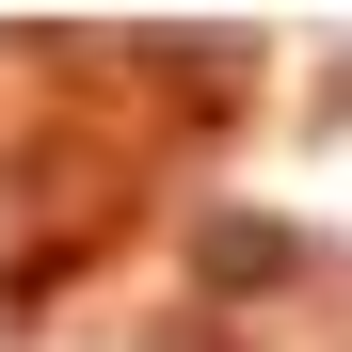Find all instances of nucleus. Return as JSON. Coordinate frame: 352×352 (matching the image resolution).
Wrapping results in <instances>:
<instances>
[{"label": "nucleus", "mask_w": 352, "mask_h": 352, "mask_svg": "<svg viewBox=\"0 0 352 352\" xmlns=\"http://www.w3.org/2000/svg\"><path fill=\"white\" fill-rule=\"evenodd\" d=\"M144 352H224V336H208V320H160V336H144Z\"/></svg>", "instance_id": "obj_2"}, {"label": "nucleus", "mask_w": 352, "mask_h": 352, "mask_svg": "<svg viewBox=\"0 0 352 352\" xmlns=\"http://www.w3.org/2000/svg\"><path fill=\"white\" fill-rule=\"evenodd\" d=\"M192 272H208V305H256V288L305 272V241H288L272 208H208V224H192Z\"/></svg>", "instance_id": "obj_1"}]
</instances>
